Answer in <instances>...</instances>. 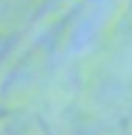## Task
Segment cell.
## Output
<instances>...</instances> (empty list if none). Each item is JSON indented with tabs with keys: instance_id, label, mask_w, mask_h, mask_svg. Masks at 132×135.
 <instances>
[]
</instances>
